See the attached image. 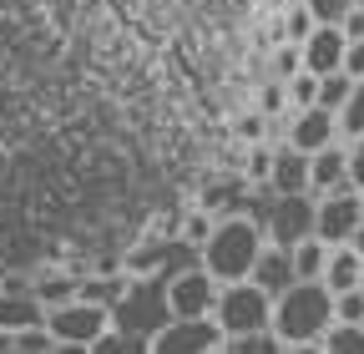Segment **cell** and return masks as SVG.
<instances>
[{"mask_svg":"<svg viewBox=\"0 0 364 354\" xmlns=\"http://www.w3.org/2000/svg\"><path fill=\"white\" fill-rule=\"evenodd\" d=\"M329 324H334V289L324 279H299L273 299V334L284 339V349H318Z\"/></svg>","mask_w":364,"mask_h":354,"instance_id":"obj_1","label":"cell"},{"mask_svg":"<svg viewBox=\"0 0 364 354\" xmlns=\"http://www.w3.org/2000/svg\"><path fill=\"white\" fill-rule=\"evenodd\" d=\"M263 243H268L263 218H253V213H228V218H218V228H213V238L198 248V258L218 274V284H238V279H253Z\"/></svg>","mask_w":364,"mask_h":354,"instance_id":"obj_2","label":"cell"},{"mask_svg":"<svg viewBox=\"0 0 364 354\" xmlns=\"http://www.w3.org/2000/svg\"><path fill=\"white\" fill-rule=\"evenodd\" d=\"M46 324H51V334H56L61 349H97V344L117 329V314H112V304L76 294V299H66V304H51V309H46Z\"/></svg>","mask_w":364,"mask_h":354,"instance_id":"obj_3","label":"cell"},{"mask_svg":"<svg viewBox=\"0 0 364 354\" xmlns=\"http://www.w3.org/2000/svg\"><path fill=\"white\" fill-rule=\"evenodd\" d=\"M213 319L223 324V334H228V339H238V334H258V329H273V294H268L258 279L223 284Z\"/></svg>","mask_w":364,"mask_h":354,"instance_id":"obj_4","label":"cell"},{"mask_svg":"<svg viewBox=\"0 0 364 354\" xmlns=\"http://www.w3.org/2000/svg\"><path fill=\"white\" fill-rule=\"evenodd\" d=\"M162 294H167V309H172V319H208L213 309H218V294H223V284H218V274L208 269V263L198 258L193 269L172 274V279L162 284Z\"/></svg>","mask_w":364,"mask_h":354,"instance_id":"obj_5","label":"cell"},{"mask_svg":"<svg viewBox=\"0 0 364 354\" xmlns=\"http://www.w3.org/2000/svg\"><path fill=\"white\" fill-rule=\"evenodd\" d=\"M359 223H364V193L359 188H334V193L314 198V233L324 243H349Z\"/></svg>","mask_w":364,"mask_h":354,"instance_id":"obj_6","label":"cell"},{"mask_svg":"<svg viewBox=\"0 0 364 354\" xmlns=\"http://www.w3.org/2000/svg\"><path fill=\"white\" fill-rule=\"evenodd\" d=\"M228 344V334H223V324L208 314V319H167L157 334H152V344L147 349H157V354H218Z\"/></svg>","mask_w":364,"mask_h":354,"instance_id":"obj_7","label":"cell"},{"mask_svg":"<svg viewBox=\"0 0 364 354\" xmlns=\"http://www.w3.org/2000/svg\"><path fill=\"white\" fill-rule=\"evenodd\" d=\"M263 228L268 238L279 243H299L314 233V193H299V198H279L268 213H263Z\"/></svg>","mask_w":364,"mask_h":354,"instance_id":"obj_8","label":"cell"},{"mask_svg":"<svg viewBox=\"0 0 364 354\" xmlns=\"http://www.w3.org/2000/svg\"><path fill=\"white\" fill-rule=\"evenodd\" d=\"M273 198H299L309 193V152L294 142H273V172H268Z\"/></svg>","mask_w":364,"mask_h":354,"instance_id":"obj_9","label":"cell"},{"mask_svg":"<svg viewBox=\"0 0 364 354\" xmlns=\"http://www.w3.org/2000/svg\"><path fill=\"white\" fill-rule=\"evenodd\" d=\"M289 142L304 147V152H318V147L339 142V112L318 107V102H314V107H299L294 122H289Z\"/></svg>","mask_w":364,"mask_h":354,"instance_id":"obj_10","label":"cell"},{"mask_svg":"<svg viewBox=\"0 0 364 354\" xmlns=\"http://www.w3.org/2000/svg\"><path fill=\"white\" fill-rule=\"evenodd\" d=\"M334 188H354V177H349V142H329V147H318L309 152V193H334Z\"/></svg>","mask_w":364,"mask_h":354,"instance_id":"obj_11","label":"cell"},{"mask_svg":"<svg viewBox=\"0 0 364 354\" xmlns=\"http://www.w3.org/2000/svg\"><path fill=\"white\" fill-rule=\"evenodd\" d=\"M344 51H349V36L344 26H324L318 21L304 41V66L318 71V76H329V71H344Z\"/></svg>","mask_w":364,"mask_h":354,"instance_id":"obj_12","label":"cell"},{"mask_svg":"<svg viewBox=\"0 0 364 354\" xmlns=\"http://www.w3.org/2000/svg\"><path fill=\"white\" fill-rule=\"evenodd\" d=\"M253 279L279 299L289 284H299V269H294V243H279V238H268L263 243V253H258V269H253Z\"/></svg>","mask_w":364,"mask_h":354,"instance_id":"obj_13","label":"cell"},{"mask_svg":"<svg viewBox=\"0 0 364 354\" xmlns=\"http://www.w3.org/2000/svg\"><path fill=\"white\" fill-rule=\"evenodd\" d=\"M359 279H364V253H359L354 243H334V248H329L324 284L339 294V289H359Z\"/></svg>","mask_w":364,"mask_h":354,"instance_id":"obj_14","label":"cell"},{"mask_svg":"<svg viewBox=\"0 0 364 354\" xmlns=\"http://www.w3.org/2000/svg\"><path fill=\"white\" fill-rule=\"evenodd\" d=\"M31 324H46V304L36 294H0V329L16 334V329H31Z\"/></svg>","mask_w":364,"mask_h":354,"instance_id":"obj_15","label":"cell"},{"mask_svg":"<svg viewBox=\"0 0 364 354\" xmlns=\"http://www.w3.org/2000/svg\"><path fill=\"white\" fill-rule=\"evenodd\" d=\"M329 248H334V243H324L318 233L299 238V243H294V269H299V279H324V269H329Z\"/></svg>","mask_w":364,"mask_h":354,"instance_id":"obj_16","label":"cell"},{"mask_svg":"<svg viewBox=\"0 0 364 354\" xmlns=\"http://www.w3.org/2000/svg\"><path fill=\"white\" fill-rule=\"evenodd\" d=\"M324 354H364V324H349V319H334L318 339Z\"/></svg>","mask_w":364,"mask_h":354,"instance_id":"obj_17","label":"cell"},{"mask_svg":"<svg viewBox=\"0 0 364 354\" xmlns=\"http://www.w3.org/2000/svg\"><path fill=\"white\" fill-rule=\"evenodd\" d=\"M339 137L349 142V137H364V76H354V92H349V102L339 107Z\"/></svg>","mask_w":364,"mask_h":354,"instance_id":"obj_18","label":"cell"},{"mask_svg":"<svg viewBox=\"0 0 364 354\" xmlns=\"http://www.w3.org/2000/svg\"><path fill=\"white\" fill-rule=\"evenodd\" d=\"M349 92H354V76H349V71H329V76H318V107L339 112V107L349 102Z\"/></svg>","mask_w":364,"mask_h":354,"instance_id":"obj_19","label":"cell"},{"mask_svg":"<svg viewBox=\"0 0 364 354\" xmlns=\"http://www.w3.org/2000/svg\"><path fill=\"white\" fill-rule=\"evenodd\" d=\"M213 228H218V213H213V208H193V213H188V223H182V243L203 248V243L213 238Z\"/></svg>","mask_w":364,"mask_h":354,"instance_id":"obj_20","label":"cell"},{"mask_svg":"<svg viewBox=\"0 0 364 354\" xmlns=\"http://www.w3.org/2000/svg\"><path fill=\"white\" fill-rule=\"evenodd\" d=\"M318 102V71H299V76H289V107L299 112V107H314Z\"/></svg>","mask_w":364,"mask_h":354,"instance_id":"obj_21","label":"cell"},{"mask_svg":"<svg viewBox=\"0 0 364 354\" xmlns=\"http://www.w3.org/2000/svg\"><path fill=\"white\" fill-rule=\"evenodd\" d=\"M299 71H304V46H299V41H279V51H273V76L289 81Z\"/></svg>","mask_w":364,"mask_h":354,"instance_id":"obj_22","label":"cell"},{"mask_svg":"<svg viewBox=\"0 0 364 354\" xmlns=\"http://www.w3.org/2000/svg\"><path fill=\"white\" fill-rule=\"evenodd\" d=\"M258 112H263V117H279V112H289V81H279V76H273V81H263V86H258Z\"/></svg>","mask_w":364,"mask_h":354,"instance_id":"obj_23","label":"cell"},{"mask_svg":"<svg viewBox=\"0 0 364 354\" xmlns=\"http://www.w3.org/2000/svg\"><path fill=\"white\" fill-rule=\"evenodd\" d=\"M81 294V284L71 279V274H56V279H46L41 289H36V299L46 304V309H51V304H66V299H76Z\"/></svg>","mask_w":364,"mask_h":354,"instance_id":"obj_24","label":"cell"},{"mask_svg":"<svg viewBox=\"0 0 364 354\" xmlns=\"http://www.w3.org/2000/svg\"><path fill=\"white\" fill-rule=\"evenodd\" d=\"M334 319L364 324V289H339V294H334Z\"/></svg>","mask_w":364,"mask_h":354,"instance_id":"obj_25","label":"cell"},{"mask_svg":"<svg viewBox=\"0 0 364 354\" xmlns=\"http://www.w3.org/2000/svg\"><path fill=\"white\" fill-rule=\"evenodd\" d=\"M318 21H314V11L304 6V0H299V6L289 11V21H284V41H299V46H304V41H309V31H314Z\"/></svg>","mask_w":364,"mask_h":354,"instance_id":"obj_26","label":"cell"},{"mask_svg":"<svg viewBox=\"0 0 364 354\" xmlns=\"http://www.w3.org/2000/svg\"><path fill=\"white\" fill-rule=\"evenodd\" d=\"M268 172H273V142H248V177L268 183Z\"/></svg>","mask_w":364,"mask_h":354,"instance_id":"obj_27","label":"cell"},{"mask_svg":"<svg viewBox=\"0 0 364 354\" xmlns=\"http://www.w3.org/2000/svg\"><path fill=\"white\" fill-rule=\"evenodd\" d=\"M304 6L314 11V21H324V26H339V21L354 11V0H304Z\"/></svg>","mask_w":364,"mask_h":354,"instance_id":"obj_28","label":"cell"},{"mask_svg":"<svg viewBox=\"0 0 364 354\" xmlns=\"http://www.w3.org/2000/svg\"><path fill=\"white\" fill-rule=\"evenodd\" d=\"M349 177H354V188L364 193V137H349Z\"/></svg>","mask_w":364,"mask_h":354,"instance_id":"obj_29","label":"cell"},{"mask_svg":"<svg viewBox=\"0 0 364 354\" xmlns=\"http://www.w3.org/2000/svg\"><path fill=\"white\" fill-rule=\"evenodd\" d=\"M344 71H349V76H364V41H349V51H344Z\"/></svg>","mask_w":364,"mask_h":354,"instance_id":"obj_30","label":"cell"},{"mask_svg":"<svg viewBox=\"0 0 364 354\" xmlns=\"http://www.w3.org/2000/svg\"><path fill=\"white\" fill-rule=\"evenodd\" d=\"M339 26H344V36H349V41H364V6H354Z\"/></svg>","mask_w":364,"mask_h":354,"instance_id":"obj_31","label":"cell"},{"mask_svg":"<svg viewBox=\"0 0 364 354\" xmlns=\"http://www.w3.org/2000/svg\"><path fill=\"white\" fill-rule=\"evenodd\" d=\"M349 243H354V248H359V253H364V223H359V228H354V238H349Z\"/></svg>","mask_w":364,"mask_h":354,"instance_id":"obj_32","label":"cell"},{"mask_svg":"<svg viewBox=\"0 0 364 354\" xmlns=\"http://www.w3.org/2000/svg\"><path fill=\"white\" fill-rule=\"evenodd\" d=\"M0 349H11V334H6V329H0Z\"/></svg>","mask_w":364,"mask_h":354,"instance_id":"obj_33","label":"cell"},{"mask_svg":"<svg viewBox=\"0 0 364 354\" xmlns=\"http://www.w3.org/2000/svg\"><path fill=\"white\" fill-rule=\"evenodd\" d=\"M354 6H364V0H354Z\"/></svg>","mask_w":364,"mask_h":354,"instance_id":"obj_34","label":"cell"},{"mask_svg":"<svg viewBox=\"0 0 364 354\" xmlns=\"http://www.w3.org/2000/svg\"><path fill=\"white\" fill-rule=\"evenodd\" d=\"M359 289H364V279H359Z\"/></svg>","mask_w":364,"mask_h":354,"instance_id":"obj_35","label":"cell"}]
</instances>
